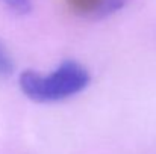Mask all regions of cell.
<instances>
[{
    "label": "cell",
    "mask_w": 156,
    "mask_h": 154,
    "mask_svg": "<svg viewBox=\"0 0 156 154\" xmlns=\"http://www.w3.org/2000/svg\"><path fill=\"white\" fill-rule=\"evenodd\" d=\"M65 2L74 14L80 17H87V18L96 17V12L100 3V0H65Z\"/></svg>",
    "instance_id": "obj_2"
},
{
    "label": "cell",
    "mask_w": 156,
    "mask_h": 154,
    "mask_svg": "<svg viewBox=\"0 0 156 154\" xmlns=\"http://www.w3.org/2000/svg\"><path fill=\"white\" fill-rule=\"evenodd\" d=\"M130 2H132V0H100L94 20L106 18V17H111V15L120 12V11L124 9Z\"/></svg>",
    "instance_id": "obj_3"
},
{
    "label": "cell",
    "mask_w": 156,
    "mask_h": 154,
    "mask_svg": "<svg viewBox=\"0 0 156 154\" xmlns=\"http://www.w3.org/2000/svg\"><path fill=\"white\" fill-rule=\"evenodd\" d=\"M90 71L77 60H62L49 73L24 70L18 76L23 95L37 103H59L68 100L88 88Z\"/></svg>",
    "instance_id": "obj_1"
},
{
    "label": "cell",
    "mask_w": 156,
    "mask_h": 154,
    "mask_svg": "<svg viewBox=\"0 0 156 154\" xmlns=\"http://www.w3.org/2000/svg\"><path fill=\"white\" fill-rule=\"evenodd\" d=\"M14 71V60L6 50V47L0 43V79H5L11 76Z\"/></svg>",
    "instance_id": "obj_5"
},
{
    "label": "cell",
    "mask_w": 156,
    "mask_h": 154,
    "mask_svg": "<svg viewBox=\"0 0 156 154\" xmlns=\"http://www.w3.org/2000/svg\"><path fill=\"white\" fill-rule=\"evenodd\" d=\"M0 5H3L15 15H27L34 8L32 0H0Z\"/></svg>",
    "instance_id": "obj_4"
}]
</instances>
